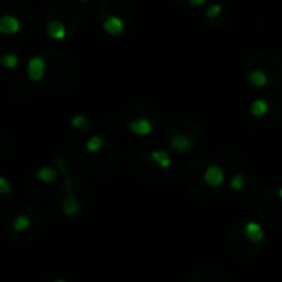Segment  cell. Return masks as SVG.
I'll return each mask as SVG.
<instances>
[{
    "label": "cell",
    "instance_id": "1",
    "mask_svg": "<svg viewBox=\"0 0 282 282\" xmlns=\"http://www.w3.org/2000/svg\"><path fill=\"white\" fill-rule=\"evenodd\" d=\"M42 56L47 60L43 84L51 89H65L76 81V65L70 56L53 48H45Z\"/></svg>",
    "mask_w": 282,
    "mask_h": 282
},
{
    "label": "cell",
    "instance_id": "2",
    "mask_svg": "<svg viewBox=\"0 0 282 282\" xmlns=\"http://www.w3.org/2000/svg\"><path fill=\"white\" fill-rule=\"evenodd\" d=\"M167 137L172 149L179 154H186L200 142L202 132L193 122H177L168 129Z\"/></svg>",
    "mask_w": 282,
    "mask_h": 282
},
{
    "label": "cell",
    "instance_id": "3",
    "mask_svg": "<svg viewBox=\"0 0 282 282\" xmlns=\"http://www.w3.org/2000/svg\"><path fill=\"white\" fill-rule=\"evenodd\" d=\"M84 163L98 175H109L116 170L119 165V152L111 142L104 144L103 149L98 152H88L84 154Z\"/></svg>",
    "mask_w": 282,
    "mask_h": 282
},
{
    "label": "cell",
    "instance_id": "4",
    "mask_svg": "<svg viewBox=\"0 0 282 282\" xmlns=\"http://www.w3.org/2000/svg\"><path fill=\"white\" fill-rule=\"evenodd\" d=\"M210 165L205 158H198V160H193L186 167L185 170V180H186V185L190 186V190L198 195L200 198H210V197H215L218 193L220 188H215L211 186L210 183L205 179V170L206 167Z\"/></svg>",
    "mask_w": 282,
    "mask_h": 282
},
{
    "label": "cell",
    "instance_id": "5",
    "mask_svg": "<svg viewBox=\"0 0 282 282\" xmlns=\"http://www.w3.org/2000/svg\"><path fill=\"white\" fill-rule=\"evenodd\" d=\"M38 221H40V215L36 213V210H33V208L30 206H18L10 215V220H8V226H7V234L13 231V236H10V238L17 239V236L30 238V234L26 233L30 231L31 234H35L36 228H38Z\"/></svg>",
    "mask_w": 282,
    "mask_h": 282
},
{
    "label": "cell",
    "instance_id": "6",
    "mask_svg": "<svg viewBox=\"0 0 282 282\" xmlns=\"http://www.w3.org/2000/svg\"><path fill=\"white\" fill-rule=\"evenodd\" d=\"M257 216L272 228L282 226V198L277 188H269L257 205Z\"/></svg>",
    "mask_w": 282,
    "mask_h": 282
},
{
    "label": "cell",
    "instance_id": "7",
    "mask_svg": "<svg viewBox=\"0 0 282 282\" xmlns=\"http://www.w3.org/2000/svg\"><path fill=\"white\" fill-rule=\"evenodd\" d=\"M254 68L266 71L271 84H276L282 78V61L271 53H259L249 58L246 63V70H254Z\"/></svg>",
    "mask_w": 282,
    "mask_h": 282
},
{
    "label": "cell",
    "instance_id": "8",
    "mask_svg": "<svg viewBox=\"0 0 282 282\" xmlns=\"http://www.w3.org/2000/svg\"><path fill=\"white\" fill-rule=\"evenodd\" d=\"M228 244L231 251L241 257H251L259 251V248H261V244L253 243V241L248 238L246 231H244V225L234 226L228 238Z\"/></svg>",
    "mask_w": 282,
    "mask_h": 282
},
{
    "label": "cell",
    "instance_id": "9",
    "mask_svg": "<svg viewBox=\"0 0 282 282\" xmlns=\"http://www.w3.org/2000/svg\"><path fill=\"white\" fill-rule=\"evenodd\" d=\"M98 13L101 18L107 15H117L124 18L126 22H132L134 17L132 5H130L129 0H103L98 8Z\"/></svg>",
    "mask_w": 282,
    "mask_h": 282
},
{
    "label": "cell",
    "instance_id": "10",
    "mask_svg": "<svg viewBox=\"0 0 282 282\" xmlns=\"http://www.w3.org/2000/svg\"><path fill=\"white\" fill-rule=\"evenodd\" d=\"M48 20H60L61 24L66 25L70 33H75L76 28H78L81 24V15L75 7L63 5V7H56L54 10H51V13L48 15Z\"/></svg>",
    "mask_w": 282,
    "mask_h": 282
},
{
    "label": "cell",
    "instance_id": "11",
    "mask_svg": "<svg viewBox=\"0 0 282 282\" xmlns=\"http://www.w3.org/2000/svg\"><path fill=\"white\" fill-rule=\"evenodd\" d=\"M190 282H226V274L216 267H203L193 272Z\"/></svg>",
    "mask_w": 282,
    "mask_h": 282
},
{
    "label": "cell",
    "instance_id": "12",
    "mask_svg": "<svg viewBox=\"0 0 282 282\" xmlns=\"http://www.w3.org/2000/svg\"><path fill=\"white\" fill-rule=\"evenodd\" d=\"M45 73H47V60L40 54V56H33L28 61V78L33 83L43 81Z\"/></svg>",
    "mask_w": 282,
    "mask_h": 282
},
{
    "label": "cell",
    "instance_id": "13",
    "mask_svg": "<svg viewBox=\"0 0 282 282\" xmlns=\"http://www.w3.org/2000/svg\"><path fill=\"white\" fill-rule=\"evenodd\" d=\"M103 26L109 35H121L126 28V20L117 15H107L103 18Z\"/></svg>",
    "mask_w": 282,
    "mask_h": 282
},
{
    "label": "cell",
    "instance_id": "14",
    "mask_svg": "<svg viewBox=\"0 0 282 282\" xmlns=\"http://www.w3.org/2000/svg\"><path fill=\"white\" fill-rule=\"evenodd\" d=\"M127 124H129L130 132H134L135 135H149L152 132L154 121L149 119V117H137V119L129 121Z\"/></svg>",
    "mask_w": 282,
    "mask_h": 282
},
{
    "label": "cell",
    "instance_id": "15",
    "mask_svg": "<svg viewBox=\"0 0 282 282\" xmlns=\"http://www.w3.org/2000/svg\"><path fill=\"white\" fill-rule=\"evenodd\" d=\"M20 30V20L17 15L8 13V15L0 18V31L5 35H15Z\"/></svg>",
    "mask_w": 282,
    "mask_h": 282
},
{
    "label": "cell",
    "instance_id": "16",
    "mask_svg": "<svg viewBox=\"0 0 282 282\" xmlns=\"http://www.w3.org/2000/svg\"><path fill=\"white\" fill-rule=\"evenodd\" d=\"M205 179H206V181L211 186L220 188L223 185V181H225V172H223L218 165H211L210 163V165L206 167V170H205Z\"/></svg>",
    "mask_w": 282,
    "mask_h": 282
},
{
    "label": "cell",
    "instance_id": "17",
    "mask_svg": "<svg viewBox=\"0 0 282 282\" xmlns=\"http://www.w3.org/2000/svg\"><path fill=\"white\" fill-rule=\"evenodd\" d=\"M47 31H48V36H51L54 40H63V38H66L68 33H70L66 25L61 24L60 20H48Z\"/></svg>",
    "mask_w": 282,
    "mask_h": 282
},
{
    "label": "cell",
    "instance_id": "18",
    "mask_svg": "<svg viewBox=\"0 0 282 282\" xmlns=\"http://www.w3.org/2000/svg\"><path fill=\"white\" fill-rule=\"evenodd\" d=\"M248 78H249V81H251V84L256 86V88H266L267 84H271L267 73L262 71V70H257V68H254V70H248Z\"/></svg>",
    "mask_w": 282,
    "mask_h": 282
},
{
    "label": "cell",
    "instance_id": "19",
    "mask_svg": "<svg viewBox=\"0 0 282 282\" xmlns=\"http://www.w3.org/2000/svg\"><path fill=\"white\" fill-rule=\"evenodd\" d=\"M244 231H246V234H248V238L253 241V243H257V244H261L262 241H264V231H262L261 226L257 225V223H246L244 225Z\"/></svg>",
    "mask_w": 282,
    "mask_h": 282
},
{
    "label": "cell",
    "instance_id": "20",
    "mask_svg": "<svg viewBox=\"0 0 282 282\" xmlns=\"http://www.w3.org/2000/svg\"><path fill=\"white\" fill-rule=\"evenodd\" d=\"M269 109H271V106L267 101H264V99H256L251 106V114L254 117H266Z\"/></svg>",
    "mask_w": 282,
    "mask_h": 282
},
{
    "label": "cell",
    "instance_id": "21",
    "mask_svg": "<svg viewBox=\"0 0 282 282\" xmlns=\"http://www.w3.org/2000/svg\"><path fill=\"white\" fill-rule=\"evenodd\" d=\"M150 157H152L162 168H165V170L170 167V163H172V158H170V155H168L167 150H152V152H150Z\"/></svg>",
    "mask_w": 282,
    "mask_h": 282
},
{
    "label": "cell",
    "instance_id": "22",
    "mask_svg": "<svg viewBox=\"0 0 282 282\" xmlns=\"http://www.w3.org/2000/svg\"><path fill=\"white\" fill-rule=\"evenodd\" d=\"M56 170H53V168L50 167H45V168H40L38 172H36V179L40 181H45V183H51V181L56 180Z\"/></svg>",
    "mask_w": 282,
    "mask_h": 282
},
{
    "label": "cell",
    "instance_id": "23",
    "mask_svg": "<svg viewBox=\"0 0 282 282\" xmlns=\"http://www.w3.org/2000/svg\"><path fill=\"white\" fill-rule=\"evenodd\" d=\"M206 17H208V20H210L213 25H216L218 18L225 17V8H223L220 3H215V5H211V7L206 10Z\"/></svg>",
    "mask_w": 282,
    "mask_h": 282
},
{
    "label": "cell",
    "instance_id": "24",
    "mask_svg": "<svg viewBox=\"0 0 282 282\" xmlns=\"http://www.w3.org/2000/svg\"><path fill=\"white\" fill-rule=\"evenodd\" d=\"M104 144H106V140H104L103 137L94 135V137H91L88 140V144H86V150H88V152H98L99 149L104 147Z\"/></svg>",
    "mask_w": 282,
    "mask_h": 282
},
{
    "label": "cell",
    "instance_id": "25",
    "mask_svg": "<svg viewBox=\"0 0 282 282\" xmlns=\"http://www.w3.org/2000/svg\"><path fill=\"white\" fill-rule=\"evenodd\" d=\"M0 63H2L3 66L8 68V70H12V68L17 66L18 63V56L15 53H8V54H3L2 58H0Z\"/></svg>",
    "mask_w": 282,
    "mask_h": 282
},
{
    "label": "cell",
    "instance_id": "26",
    "mask_svg": "<svg viewBox=\"0 0 282 282\" xmlns=\"http://www.w3.org/2000/svg\"><path fill=\"white\" fill-rule=\"evenodd\" d=\"M246 180H248V177H244V175H241V174L234 175V177H233V180H231V188L236 190V192L239 193L241 190H243L244 183H246Z\"/></svg>",
    "mask_w": 282,
    "mask_h": 282
},
{
    "label": "cell",
    "instance_id": "27",
    "mask_svg": "<svg viewBox=\"0 0 282 282\" xmlns=\"http://www.w3.org/2000/svg\"><path fill=\"white\" fill-rule=\"evenodd\" d=\"M71 124H73L75 129H86L89 122H88V119H86L84 116H76V117H73Z\"/></svg>",
    "mask_w": 282,
    "mask_h": 282
},
{
    "label": "cell",
    "instance_id": "28",
    "mask_svg": "<svg viewBox=\"0 0 282 282\" xmlns=\"http://www.w3.org/2000/svg\"><path fill=\"white\" fill-rule=\"evenodd\" d=\"M10 192V183L5 180V179H0V193H8Z\"/></svg>",
    "mask_w": 282,
    "mask_h": 282
},
{
    "label": "cell",
    "instance_id": "29",
    "mask_svg": "<svg viewBox=\"0 0 282 282\" xmlns=\"http://www.w3.org/2000/svg\"><path fill=\"white\" fill-rule=\"evenodd\" d=\"M205 2H206V0H190L188 5H192V7H200V5H203Z\"/></svg>",
    "mask_w": 282,
    "mask_h": 282
},
{
    "label": "cell",
    "instance_id": "30",
    "mask_svg": "<svg viewBox=\"0 0 282 282\" xmlns=\"http://www.w3.org/2000/svg\"><path fill=\"white\" fill-rule=\"evenodd\" d=\"M177 2H180L181 5H188V3H190V0H177Z\"/></svg>",
    "mask_w": 282,
    "mask_h": 282
},
{
    "label": "cell",
    "instance_id": "31",
    "mask_svg": "<svg viewBox=\"0 0 282 282\" xmlns=\"http://www.w3.org/2000/svg\"><path fill=\"white\" fill-rule=\"evenodd\" d=\"M279 193H281V198H282V188L279 190Z\"/></svg>",
    "mask_w": 282,
    "mask_h": 282
},
{
    "label": "cell",
    "instance_id": "32",
    "mask_svg": "<svg viewBox=\"0 0 282 282\" xmlns=\"http://www.w3.org/2000/svg\"><path fill=\"white\" fill-rule=\"evenodd\" d=\"M81 2H89V0H81Z\"/></svg>",
    "mask_w": 282,
    "mask_h": 282
}]
</instances>
